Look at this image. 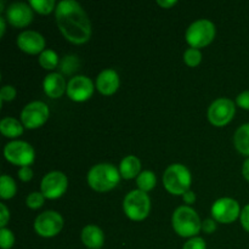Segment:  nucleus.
I'll return each instance as SVG.
<instances>
[{
  "label": "nucleus",
  "mask_w": 249,
  "mask_h": 249,
  "mask_svg": "<svg viewBox=\"0 0 249 249\" xmlns=\"http://www.w3.org/2000/svg\"><path fill=\"white\" fill-rule=\"evenodd\" d=\"M62 216L53 211H46L39 214L34 221V230L41 237H53L62 230Z\"/></svg>",
  "instance_id": "nucleus-8"
},
{
  "label": "nucleus",
  "mask_w": 249,
  "mask_h": 249,
  "mask_svg": "<svg viewBox=\"0 0 249 249\" xmlns=\"http://www.w3.org/2000/svg\"><path fill=\"white\" fill-rule=\"evenodd\" d=\"M18 178L22 181H29L33 178V170L29 167H21L18 170Z\"/></svg>",
  "instance_id": "nucleus-34"
},
{
  "label": "nucleus",
  "mask_w": 249,
  "mask_h": 249,
  "mask_svg": "<svg viewBox=\"0 0 249 249\" xmlns=\"http://www.w3.org/2000/svg\"><path fill=\"white\" fill-rule=\"evenodd\" d=\"M182 198H184V201L186 202L187 204H192L196 201V195H195V192L190 191L189 190V191L185 192V194L182 195Z\"/></svg>",
  "instance_id": "nucleus-36"
},
{
  "label": "nucleus",
  "mask_w": 249,
  "mask_h": 249,
  "mask_svg": "<svg viewBox=\"0 0 249 249\" xmlns=\"http://www.w3.org/2000/svg\"><path fill=\"white\" fill-rule=\"evenodd\" d=\"M68 186V179L62 172L48 173L41 180V194L45 198L55 199L62 196Z\"/></svg>",
  "instance_id": "nucleus-12"
},
{
  "label": "nucleus",
  "mask_w": 249,
  "mask_h": 249,
  "mask_svg": "<svg viewBox=\"0 0 249 249\" xmlns=\"http://www.w3.org/2000/svg\"><path fill=\"white\" fill-rule=\"evenodd\" d=\"M233 142L238 152L249 156V123L243 124L236 130Z\"/></svg>",
  "instance_id": "nucleus-21"
},
{
  "label": "nucleus",
  "mask_w": 249,
  "mask_h": 249,
  "mask_svg": "<svg viewBox=\"0 0 249 249\" xmlns=\"http://www.w3.org/2000/svg\"><path fill=\"white\" fill-rule=\"evenodd\" d=\"M140 160L135 156H126L122 160L121 164H119V173H121V177L124 178V179L138 178V175L140 174Z\"/></svg>",
  "instance_id": "nucleus-19"
},
{
  "label": "nucleus",
  "mask_w": 249,
  "mask_h": 249,
  "mask_svg": "<svg viewBox=\"0 0 249 249\" xmlns=\"http://www.w3.org/2000/svg\"><path fill=\"white\" fill-rule=\"evenodd\" d=\"M10 219V212L4 203H0V228H5Z\"/></svg>",
  "instance_id": "nucleus-31"
},
{
  "label": "nucleus",
  "mask_w": 249,
  "mask_h": 249,
  "mask_svg": "<svg viewBox=\"0 0 249 249\" xmlns=\"http://www.w3.org/2000/svg\"><path fill=\"white\" fill-rule=\"evenodd\" d=\"M96 88L101 94L112 95L119 88V75L114 70H104L96 79Z\"/></svg>",
  "instance_id": "nucleus-16"
},
{
  "label": "nucleus",
  "mask_w": 249,
  "mask_h": 249,
  "mask_svg": "<svg viewBox=\"0 0 249 249\" xmlns=\"http://www.w3.org/2000/svg\"><path fill=\"white\" fill-rule=\"evenodd\" d=\"M39 63L45 70H53L58 65V56L53 50L46 49L39 55Z\"/></svg>",
  "instance_id": "nucleus-24"
},
{
  "label": "nucleus",
  "mask_w": 249,
  "mask_h": 249,
  "mask_svg": "<svg viewBox=\"0 0 249 249\" xmlns=\"http://www.w3.org/2000/svg\"><path fill=\"white\" fill-rule=\"evenodd\" d=\"M182 249H207L206 242L201 237H192L184 245Z\"/></svg>",
  "instance_id": "nucleus-30"
},
{
  "label": "nucleus",
  "mask_w": 249,
  "mask_h": 249,
  "mask_svg": "<svg viewBox=\"0 0 249 249\" xmlns=\"http://www.w3.org/2000/svg\"><path fill=\"white\" fill-rule=\"evenodd\" d=\"M0 131L6 138H17L23 133V125L12 117H5L0 122Z\"/></svg>",
  "instance_id": "nucleus-20"
},
{
  "label": "nucleus",
  "mask_w": 249,
  "mask_h": 249,
  "mask_svg": "<svg viewBox=\"0 0 249 249\" xmlns=\"http://www.w3.org/2000/svg\"><path fill=\"white\" fill-rule=\"evenodd\" d=\"M16 184L9 175H2L0 178V197L2 199H10L16 195Z\"/></svg>",
  "instance_id": "nucleus-23"
},
{
  "label": "nucleus",
  "mask_w": 249,
  "mask_h": 249,
  "mask_svg": "<svg viewBox=\"0 0 249 249\" xmlns=\"http://www.w3.org/2000/svg\"><path fill=\"white\" fill-rule=\"evenodd\" d=\"M15 243V236L11 230L6 228L0 229V247L2 249H10Z\"/></svg>",
  "instance_id": "nucleus-27"
},
{
  "label": "nucleus",
  "mask_w": 249,
  "mask_h": 249,
  "mask_svg": "<svg viewBox=\"0 0 249 249\" xmlns=\"http://www.w3.org/2000/svg\"><path fill=\"white\" fill-rule=\"evenodd\" d=\"M2 9H4V1H0V11H2Z\"/></svg>",
  "instance_id": "nucleus-40"
},
{
  "label": "nucleus",
  "mask_w": 249,
  "mask_h": 249,
  "mask_svg": "<svg viewBox=\"0 0 249 249\" xmlns=\"http://www.w3.org/2000/svg\"><path fill=\"white\" fill-rule=\"evenodd\" d=\"M191 173L180 163L169 165L163 174V185L172 195H184L191 186Z\"/></svg>",
  "instance_id": "nucleus-4"
},
{
  "label": "nucleus",
  "mask_w": 249,
  "mask_h": 249,
  "mask_svg": "<svg viewBox=\"0 0 249 249\" xmlns=\"http://www.w3.org/2000/svg\"><path fill=\"white\" fill-rule=\"evenodd\" d=\"M66 91H67L68 97H71L73 101H87L94 92V84L91 79L85 75H75L68 82Z\"/></svg>",
  "instance_id": "nucleus-13"
},
{
  "label": "nucleus",
  "mask_w": 249,
  "mask_h": 249,
  "mask_svg": "<svg viewBox=\"0 0 249 249\" xmlns=\"http://www.w3.org/2000/svg\"><path fill=\"white\" fill-rule=\"evenodd\" d=\"M212 215L219 223L230 224L241 215L240 204L236 199L229 197L219 198L212 206Z\"/></svg>",
  "instance_id": "nucleus-11"
},
{
  "label": "nucleus",
  "mask_w": 249,
  "mask_h": 249,
  "mask_svg": "<svg viewBox=\"0 0 249 249\" xmlns=\"http://www.w3.org/2000/svg\"><path fill=\"white\" fill-rule=\"evenodd\" d=\"M17 45L22 51L31 55L43 53L45 48V39L36 31H24L17 36Z\"/></svg>",
  "instance_id": "nucleus-14"
},
{
  "label": "nucleus",
  "mask_w": 249,
  "mask_h": 249,
  "mask_svg": "<svg viewBox=\"0 0 249 249\" xmlns=\"http://www.w3.org/2000/svg\"><path fill=\"white\" fill-rule=\"evenodd\" d=\"M82 241L85 247L90 249H100L105 243V235L100 228L88 225L82 231Z\"/></svg>",
  "instance_id": "nucleus-18"
},
{
  "label": "nucleus",
  "mask_w": 249,
  "mask_h": 249,
  "mask_svg": "<svg viewBox=\"0 0 249 249\" xmlns=\"http://www.w3.org/2000/svg\"><path fill=\"white\" fill-rule=\"evenodd\" d=\"M241 224H242L243 229L249 232V204L245 207V208L241 211Z\"/></svg>",
  "instance_id": "nucleus-33"
},
{
  "label": "nucleus",
  "mask_w": 249,
  "mask_h": 249,
  "mask_svg": "<svg viewBox=\"0 0 249 249\" xmlns=\"http://www.w3.org/2000/svg\"><path fill=\"white\" fill-rule=\"evenodd\" d=\"M173 228L181 237H195L202 229V221L195 209L181 206L173 213Z\"/></svg>",
  "instance_id": "nucleus-3"
},
{
  "label": "nucleus",
  "mask_w": 249,
  "mask_h": 249,
  "mask_svg": "<svg viewBox=\"0 0 249 249\" xmlns=\"http://www.w3.org/2000/svg\"><path fill=\"white\" fill-rule=\"evenodd\" d=\"M156 175L151 170H143L136 178V184H138L139 190L143 192L151 191L156 186Z\"/></svg>",
  "instance_id": "nucleus-22"
},
{
  "label": "nucleus",
  "mask_w": 249,
  "mask_h": 249,
  "mask_svg": "<svg viewBox=\"0 0 249 249\" xmlns=\"http://www.w3.org/2000/svg\"><path fill=\"white\" fill-rule=\"evenodd\" d=\"M49 107L43 101H33L26 105L21 112V121L26 128L36 129L43 125L49 118Z\"/></svg>",
  "instance_id": "nucleus-10"
},
{
  "label": "nucleus",
  "mask_w": 249,
  "mask_h": 249,
  "mask_svg": "<svg viewBox=\"0 0 249 249\" xmlns=\"http://www.w3.org/2000/svg\"><path fill=\"white\" fill-rule=\"evenodd\" d=\"M29 4L36 12L43 15L50 14L56 5L53 0H31Z\"/></svg>",
  "instance_id": "nucleus-25"
},
{
  "label": "nucleus",
  "mask_w": 249,
  "mask_h": 249,
  "mask_svg": "<svg viewBox=\"0 0 249 249\" xmlns=\"http://www.w3.org/2000/svg\"><path fill=\"white\" fill-rule=\"evenodd\" d=\"M177 0H158L157 4L160 5L162 7H165V9H168V7H172L174 6V5H177Z\"/></svg>",
  "instance_id": "nucleus-37"
},
{
  "label": "nucleus",
  "mask_w": 249,
  "mask_h": 249,
  "mask_svg": "<svg viewBox=\"0 0 249 249\" xmlns=\"http://www.w3.org/2000/svg\"><path fill=\"white\" fill-rule=\"evenodd\" d=\"M124 213L129 219L135 221L143 220L147 218L151 209V201L148 195L140 190H134L129 192L123 202Z\"/></svg>",
  "instance_id": "nucleus-5"
},
{
  "label": "nucleus",
  "mask_w": 249,
  "mask_h": 249,
  "mask_svg": "<svg viewBox=\"0 0 249 249\" xmlns=\"http://www.w3.org/2000/svg\"><path fill=\"white\" fill-rule=\"evenodd\" d=\"M15 96H16V89L11 85H4L0 90V100H1V102L12 101Z\"/></svg>",
  "instance_id": "nucleus-29"
},
{
  "label": "nucleus",
  "mask_w": 249,
  "mask_h": 249,
  "mask_svg": "<svg viewBox=\"0 0 249 249\" xmlns=\"http://www.w3.org/2000/svg\"><path fill=\"white\" fill-rule=\"evenodd\" d=\"M6 18L12 26L26 27L33 19V11L24 2H12L6 9Z\"/></svg>",
  "instance_id": "nucleus-15"
},
{
  "label": "nucleus",
  "mask_w": 249,
  "mask_h": 249,
  "mask_svg": "<svg viewBox=\"0 0 249 249\" xmlns=\"http://www.w3.org/2000/svg\"><path fill=\"white\" fill-rule=\"evenodd\" d=\"M242 174H243V177H245V179L249 181V157L245 160V163H243Z\"/></svg>",
  "instance_id": "nucleus-38"
},
{
  "label": "nucleus",
  "mask_w": 249,
  "mask_h": 249,
  "mask_svg": "<svg viewBox=\"0 0 249 249\" xmlns=\"http://www.w3.org/2000/svg\"><path fill=\"white\" fill-rule=\"evenodd\" d=\"M235 104L230 99H226V97L216 99L209 106V122L215 126H224L232 121L233 116H235Z\"/></svg>",
  "instance_id": "nucleus-9"
},
{
  "label": "nucleus",
  "mask_w": 249,
  "mask_h": 249,
  "mask_svg": "<svg viewBox=\"0 0 249 249\" xmlns=\"http://www.w3.org/2000/svg\"><path fill=\"white\" fill-rule=\"evenodd\" d=\"M236 102H237L238 106L242 107V108L249 109V90L241 92L237 96V99H236Z\"/></svg>",
  "instance_id": "nucleus-32"
},
{
  "label": "nucleus",
  "mask_w": 249,
  "mask_h": 249,
  "mask_svg": "<svg viewBox=\"0 0 249 249\" xmlns=\"http://www.w3.org/2000/svg\"><path fill=\"white\" fill-rule=\"evenodd\" d=\"M44 91L51 99H57L62 96L65 90H67L65 78L60 73H50L45 77L43 83Z\"/></svg>",
  "instance_id": "nucleus-17"
},
{
  "label": "nucleus",
  "mask_w": 249,
  "mask_h": 249,
  "mask_svg": "<svg viewBox=\"0 0 249 249\" xmlns=\"http://www.w3.org/2000/svg\"><path fill=\"white\" fill-rule=\"evenodd\" d=\"M4 156L10 163L21 167H29L34 162L33 147L26 141H11L4 148Z\"/></svg>",
  "instance_id": "nucleus-7"
},
{
  "label": "nucleus",
  "mask_w": 249,
  "mask_h": 249,
  "mask_svg": "<svg viewBox=\"0 0 249 249\" xmlns=\"http://www.w3.org/2000/svg\"><path fill=\"white\" fill-rule=\"evenodd\" d=\"M184 61L187 66L190 67H196L201 63L202 61V53L198 49L190 48L185 51L184 53Z\"/></svg>",
  "instance_id": "nucleus-26"
},
{
  "label": "nucleus",
  "mask_w": 249,
  "mask_h": 249,
  "mask_svg": "<svg viewBox=\"0 0 249 249\" xmlns=\"http://www.w3.org/2000/svg\"><path fill=\"white\" fill-rule=\"evenodd\" d=\"M121 180V173L111 163L94 165L88 173V184L97 192H106L114 189Z\"/></svg>",
  "instance_id": "nucleus-2"
},
{
  "label": "nucleus",
  "mask_w": 249,
  "mask_h": 249,
  "mask_svg": "<svg viewBox=\"0 0 249 249\" xmlns=\"http://www.w3.org/2000/svg\"><path fill=\"white\" fill-rule=\"evenodd\" d=\"M215 36V26L209 19H197L190 24L185 38L191 48L199 49L207 46L213 41Z\"/></svg>",
  "instance_id": "nucleus-6"
},
{
  "label": "nucleus",
  "mask_w": 249,
  "mask_h": 249,
  "mask_svg": "<svg viewBox=\"0 0 249 249\" xmlns=\"http://www.w3.org/2000/svg\"><path fill=\"white\" fill-rule=\"evenodd\" d=\"M44 199H45V196L41 192H32L26 198V204L29 208L38 209L44 204Z\"/></svg>",
  "instance_id": "nucleus-28"
},
{
  "label": "nucleus",
  "mask_w": 249,
  "mask_h": 249,
  "mask_svg": "<svg viewBox=\"0 0 249 249\" xmlns=\"http://www.w3.org/2000/svg\"><path fill=\"white\" fill-rule=\"evenodd\" d=\"M5 33V18L0 17V36H4Z\"/></svg>",
  "instance_id": "nucleus-39"
},
{
  "label": "nucleus",
  "mask_w": 249,
  "mask_h": 249,
  "mask_svg": "<svg viewBox=\"0 0 249 249\" xmlns=\"http://www.w3.org/2000/svg\"><path fill=\"white\" fill-rule=\"evenodd\" d=\"M202 230L207 233H212L216 230V224L213 219H206L202 223Z\"/></svg>",
  "instance_id": "nucleus-35"
},
{
  "label": "nucleus",
  "mask_w": 249,
  "mask_h": 249,
  "mask_svg": "<svg viewBox=\"0 0 249 249\" xmlns=\"http://www.w3.org/2000/svg\"><path fill=\"white\" fill-rule=\"evenodd\" d=\"M61 33L74 44H84L91 36V23L87 12L74 0H62L55 10Z\"/></svg>",
  "instance_id": "nucleus-1"
}]
</instances>
